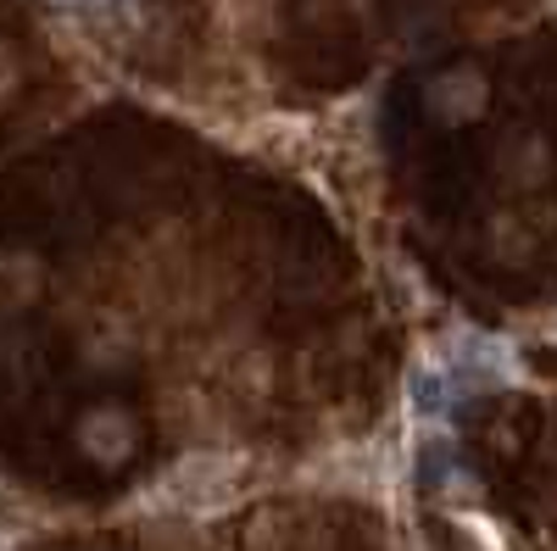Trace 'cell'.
<instances>
[{"mask_svg": "<svg viewBox=\"0 0 557 551\" xmlns=\"http://www.w3.org/2000/svg\"><path fill=\"white\" fill-rule=\"evenodd\" d=\"M451 374H446V367L441 362H424V367H418V374H412V406L418 412H446L451 406Z\"/></svg>", "mask_w": 557, "mask_h": 551, "instance_id": "cell-4", "label": "cell"}, {"mask_svg": "<svg viewBox=\"0 0 557 551\" xmlns=\"http://www.w3.org/2000/svg\"><path fill=\"white\" fill-rule=\"evenodd\" d=\"M430 107H435L441 117H474V112L485 107V84H480L474 73H446V78H435V89H430Z\"/></svg>", "mask_w": 557, "mask_h": 551, "instance_id": "cell-3", "label": "cell"}, {"mask_svg": "<svg viewBox=\"0 0 557 551\" xmlns=\"http://www.w3.org/2000/svg\"><path fill=\"white\" fill-rule=\"evenodd\" d=\"M228 474H235V468H228L223 456H196V463H178L173 479H168L162 490L178 496V501H190V490H196V501H212V496H223Z\"/></svg>", "mask_w": 557, "mask_h": 551, "instance_id": "cell-2", "label": "cell"}, {"mask_svg": "<svg viewBox=\"0 0 557 551\" xmlns=\"http://www.w3.org/2000/svg\"><path fill=\"white\" fill-rule=\"evenodd\" d=\"M451 385H502V379H513L519 367H513V351H507L502 340L491 335H457L451 340Z\"/></svg>", "mask_w": 557, "mask_h": 551, "instance_id": "cell-1", "label": "cell"}, {"mask_svg": "<svg viewBox=\"0 0 557 551\" xmlns=\"http://www.w3.org/2000/svg\"><path fill=\"white\" fill-rule=\"evenodd\" d=\"M101 440L112 446L107 456H123V451H128V424L117 418V412H101V418L84 424V446H101Z\"/></svg>", "mask_w": 557, "mask_h": 551, "instance_id": "cell-5", "label": "cell"}]
</instances>
